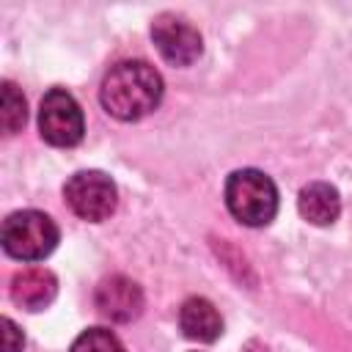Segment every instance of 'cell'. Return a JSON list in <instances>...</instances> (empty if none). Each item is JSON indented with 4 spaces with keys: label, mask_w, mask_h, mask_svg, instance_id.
<instances>
[{
    "label": "cell",
    "mask_w": 352,
    "mask_h": 352,
    "mask_svg": "<svg viewBox=\"0 0 352 352\" xmlns=\"http://www.w3.org/2000/svg\"><path fill=\"white\" fill-rule=\"evenodd\" d=\"M102 107L118 121H138L148 116L162 99V77L146 60L116 63L99 88Z\"/></svg>",
    "instance_id": "obj_1"
},
{
    "label": "cell",
    "mask_w": 352,
    "mask_h": 352,
    "mask_svg": "<svg viewBox=\"0 0 352 352\" xmlns=\"http://www.w3.org/2000/svg\"><path fill=\"white\" fill-rule=\"evenodd\" d=\"M228 212L245 226H267L278 212V190L272 179L256 168L234 170L226 182Z\"/></svg>",
    "instance_id": "obj_2"
},
{
    "label": "cell",
    "mask_w": 352,
    "mask_h": 352,
    "mask_svg": "<svg viewBox=\"0 0 352 352\" xmlns=\"http://www.w3.org/2000/svg\"><path fill=\"white\" fill-rule=\"evenodd\" d=\"M3 250L19 261H41L58 245V226L38 209H22L3 223Z\"/></svg>",
    "instance_id": "obj_3"
},
{
    "label": "cell",
    "mask_w": 352,
    "mask_h": 352,
    "mask_svg": "<svg viewBox=\"0 0 352 352\" xmlns=\"http://www.w3.org/2000/svg\"><path fill=\"white\" fill-rule=\"evenodd\" d=\"M38 132L50 146L58 148H72L82 140L85 132L82 110L69 91L52 88L44 94L38 104Z\"/></svg>",
    "instance_id": "obj_4"
},
{
    "label": "cell",
    "mask_w": 352,
    "mask_h": 352,
    "mask_svg": "<svg viewBox=\"0 0 352 352\" xmlns=\"http://www.w3.org/2000/svg\"><path fill=\"white\" fill-rule=\"evenodd\" d=\"M63 198L69 209L82 217V220H104L113 214L118 192L116 184L107 173L102 170H77L66 184H63Z\"/></svg>",
    "instance_id": "obj_5"
},
{
    "label": "cell",
    "mask_w": 352,
    "mask_h": 352,
    "mask_svg": "<svg viewBox=\"0 0 352 352\" xmlns=\"http://www.w3.org/2000/svg\"><path fill=\"white\" fill-rule=\"evenodd\" d=\"M151 38L160 55L173 66H190L201 55V33L176 14H162L151 25Z\"/></svg>",
    "instance_id": "obj_6"
},
{
    "label": "cell",
    "mask_w": 352,
    "mask_h": 352,
    "mask_svg": "<svg viewBox=\"0 0 352 352\" xmlns=\"http://www.w3.org/2000/svg\"><path fill=\"white\" fill-rule=\"evenodd\" d=\"M96 308L104 319L113 322H129L140 314L143 308V294L140 286L124 275H113L104 278L96 289Z\"/></svg>",
    "instance_id": "obj_7"
},
{
    "label": "cell",
    "mask_w": 352,
    "mask_h": 352,
    "mask_svg": "<svg viewBox=\"0 0 352 352\" xmlns=\"http://www.w3.org/2000/svg\"><path fill=\"white\" fill-rule=\"evenodd\" d=\"M58 289V280L44 267H28L14 275L11 280V300L28 311H41L52 302Z\"/></svg>",
    "instance_id": "obj_8"
},
{
    "label": "cell",
    "mask_w": 352,
    "mask_h": 352,
    "mask_svg": "<svg viewBox=\"0 0 352 352\" xmlns=\"http://www.w3.org/2000/svg\"><path fill=\"white\" fill-rule=\"evenodd\" d=\"M179 327L187 338L201 341V344H212L223 333V319L209 300L190 297V300H184V305L179 311Z\"/></svg>",
    "instance_id": "obj_9"
},
{
    "label": "cell",
    "mask_w": 352,
    "mask_h": 352,
    "mask_svg": "<svg viewBox=\"0 0 352 352\" xmlns=\"http://www.w3.org/2000/svg\"><path fill=\"white\" fill-rule=\"evenodd\" d=\"M297 209L300 214L314 223V226H330L338 212H341V198H338V190L327 182H311L300 190V198H297Z\"/></svg>",
    "instance_id": "obj_10"
},
{
    "label": "cell",
    "mask_w": 352,
    "mask_h": 352,
    "mask_svg": "<svg viewBox=\"0 0 352 352\" xmlns=\"http://www.w3.org/2000/svg\"><path fill=\"white\" fill-rule=\"evenodd\" d=\"M25 96L16 91L14 82H3V110H0V124L6 135H14L25 124Z\"/></svg>",
    "instance_id": "obj_11"
},
{
    "label": "cell",
    "mask_w": 352,
    "mask_h": 352,
    "mask_svg": "<svg viewBox=\"0 0 352 352\" xmlns=\"http://www.w3.org/2000/svg\"><path fill=\"white\" fill-rule=\"evenodd\" d=\"M69 352H126L124 344L104 327H91L85 333H80L72 344Z\"/></svg>",
    "instance_id": "obj_12"
},
{
    "label": "cell",
    "mask_w": 352,
    "mask_h": 352,
    "mask_svg": "<svg viewBox=\"0 0 352 352\" xmlns=\"http://www.w3.org/2000/svg\"><path fill=\"white\" fill-rule=\"evenodd\" d=\"M3 352H22V333L11 319H3Z\"/></svg>",
    "instance_id": "obj_13"
}]
</instances>
